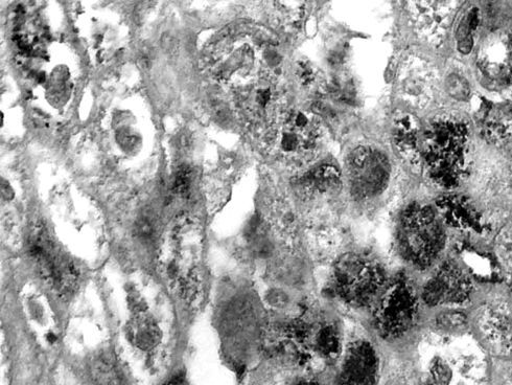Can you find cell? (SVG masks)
Segmentation results:
<instances>
[{"label":"cell","mask_w":512,"mask_h":385,"mask_svg":"<svg viewBox=\"0 0 512 385\" xmlns=\"http://www.w3.org/2000/svg\"><path fill=\"white\" fill-rule=\"evenodd\" d=\"M315 338V348L323 356H334L340 348V339L337 330L332 326H325L318 330Z\"/></svg>","instance_id":"cell-14"},{"label":"cell","mask_w":512,"mask_h":385,"mask_svg":"<svg viewBox=\"0 0 512 385\" xmlns=\"http://www.w3.org/2000/svg\"><path fill=\"white\" fill-rule=\"evenodd\" d=\"M306 180L308 185L324 192L332 190L339 185L340 172L333 166H322L311 173Z\"/></svg>","instance_id":"cell-13"},{"label":"cell","mask_w":512,"mask_h":385,"mask_svg":"<svg viewBox=\"0 0 512 385\" xmlns=\"http://www.w3.org/2000/svg\"><path fill=\"white\" fill-rule=\"evenodd\" d=\"M420 6L418 15H421L422 29L436 40L444 38L452 25L455 6L451 3H425Z\"/></svg>","instance_id":"cell-10"},{"label":"cell","mask_w":512,"mask_h":385,"mask_svg":"<svg viewBox=\"0 0 512 385\" xmlns=\"http://www.w3.org/2000/svg\"><path fill=\"white\" fill-rule=\"evenodd\" d=\"M372 307L375 328L387 339L398 338L415 324L418 314L417 293L408 279L388 281Z\"/></svg>","instance_id":"cell-5"},{"label":"cell","mask_w":512,"mask_h":385,"mask_svg":"<svg viewBox=\"0 0 512 385\" xmlns=\"http://www.w3.org/2000/svg\"><path fill=\"white\" fill-rule=\"evenodd\" d=\"M448 89L450 94L458 100H464L470 96L468 82L456 75L451 76L448 80Z\"/></svg>","instance_id":"cell-16"},{"label":"cell","mask_w":512,"mask_h":385,"mask_svg":"<svg viewBox=\"0 0 512 385\" xmlns=\"http://www.w3.org/2000/svg\"><path fill=\"white\" fill-rule=\"evenodd\" d=\"M478 66L482 73L496 81L512 79V35L504 31L492 32L482 42L478 53Z\"/></svg>","instance_id":"cell-7"},{"label":"cell","mask_w":512,"mask_h":385,"mask_svg":"<svg viewBox=\"0 0 512 385\" xmlns=\"http://www.w3.org/2000/svg\"><path fill=\"white\" fill-rule=\"evenodd\" d=\"M398 242L407 263L418 269L430 267L446 242L436 212L427 206L408 207L401 216Z\"/></svg>","instance_id":"cell-3"},{"label":"cell","mask_w":512,"mask_h":385,"mask_svg":"<svg viewBox=\"0 0 512 385\" xmlns=\"http://www.w3.org/2000/svg\"><path fill=\"white\" fill-rule=\"evenodd\" d=\"M130 341L139 349L151 350L160 341V330L150 317L137 315L129 325Z\"/></svg>","instance_id":"cell-12"},{"label":"cell","mask_w":512,"mask_h":385,"mask_svg":"<svg viewBox=\"0 0 512 385\" xmlns=\"http://www.w3.org/2000/svg\"><path fill=\"white\" fill-rule=\"evenodd\" d=\"M470 135L454 119L434 123L426 133L425 160L432 178L446 188L458 186L468 172Z\"/></svg>","instance_id":"cell-1"},{"label":"cell","mask_w":512,"mask_h":385,"mask_svg":"<svg viewBox=\"0 0 512 385\" xmlns=\"http://www.w3.org/2000/svg\"><path fill=\"white\" fill-rule=\"evenodd\" d=\"M472 293V284L457 265L445 263L426 284L423 300L430 307L463 304Z\"/></svg>","instance_id":"cell-6"},{"label":"cell","mask_w":512,"mask_h":385,"mask_svg":"<svg viewBox=\"0 0 512 385\" xmlns=\"http://www.w3.org/2000/svg\"><path fill=\"white\" fill-rule=\"evenodd\" d=\"M162 385H190V383L183 376L177 375L172 377Z\"/></svg>","instance_id":"cell-18"},{"label":"cell","mask_w":512,"mask_h":385,"mask_svg":"<svg viewBox=\"0 0 512 385\" xmlns=\"http://www.w3.org/2000/svg\"><path fill=\"white\" fill-rule=\"evenodd\" d=\"M378 373V358L367 342H358L347 350L338 385H374Z\"/></svg>","instance_id":"cell-8"},{"label":"cell","mask_w":512,"mask_h":385,"mask_svg":"<svg viewBox=\"0 0 512 385\" xmlns=\"http://www.w3.org/2000/svg\"><path fill=\"white\" fill-rule=\"evenodd\" d=\"M437 322L444 329L456 330L467 325V317L462 313L453 312L441 315Z\"/></svg>","instance_id":"cell-17"},{"label":"cell","mask_w":512,"mask_h":385,"mask_svg":"<svg viewBox=\"0 0 512 385\" xmlns=\"http://www.w3.org/2000/svg\"><path fill=\"white\" fill-rule=\"evenodd\" d=\"M441 217L455 228L482 230L481 218L471 202L463 197L448 196L437 202Z\"/></svg>","instance_id":"cell-9"},{"label":"cell","mask_w":512,"mask_h":385,"mask_svg":"<svg viewBox=\"0 0 512 385\" xmlns=\"http://www.w3.org/2000/svg\"><path fill=\"white\" fill-rule=\"evenodd\" d=\"M90 376L95 385H128L118 360L107 352L92 358Z\"/></svg>","instance_id":"cell-11"},{"label":"cell","mask_w":512,"mask_h":385,"mask_svg":"<svg viewBox=\"0 0 512 385\" xmlns=\"http://www.w3.org/2000/svg\"><path fill=\"white\" fill-rule=\"evenodd\" d=\"M193 186V171L189 166H180L175 171L171 181V193L185 198L190 195Z\"/></svg>","instance_id":"cell-15"},{"label":"cell","mask_w":512,"mask_h":385,"mask_svg":"<svg viewBox=\"0 0 512 385\" xmlns=\"http://www.w3.org/2000/svg\"><path fill=\"white\" fill-rule=\"evenodd\" d=\"M28 254L37 275L60 297L72 296L77 291L79 268L60 251L42 225H35L29 235Z\"/></svg>","instance_id":"cell-4"},{"label":"cell","mask_w":512,"mask_h":385,"mask_svg":"<svg viewBox=\"0 0 512 385\" xmlns=\"http://www.w3.org/2000/svg\"><path fill=\"white\" fill-rule=\"evenodd\" d=\"M388 279L382 265L364 254H347L334 265L331 291L343 303L357 308L371 307Z\"/></svg>","instance_id":"cell-2"},{"label":"cell","mask_w":512,"mask_h":385,"mask_svg":"<svg viewBox=\"0 0 512 385\" xmlns=\"http://www.w3.org/2000/svg\"><path fill=\"white\" fill-rule=\"evenodd\" d=\"M300 385H311V384H308V383H304V384H300Z\"/></svg>","instance_id":"cell-19"}]
</instances>
